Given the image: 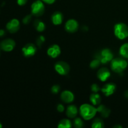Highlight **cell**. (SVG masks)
<instances>
[{"label":"cell","mask_w":128,"mask_h":128,"mask_svg":"<svg viewBox=\"0 0 128 128\" xmlns=\"http://www.w3.org/2000/svg\"><path fill=\"white\" fill-rule=\"evenodd\" d=\"M61 48L57 44H53L48 48L47 50V54L50 57L52 58H56L61 54Z\"/></svg>","instance_id":"cell-12"},{"label":"cell","mask_w":128,"mask_h":128,"mask_svg":"<svg viewBox=\"0 0 128 128\" xmlns=\"http://www.w3.org/2000/svg\"><path fill=\"white\" fill-rule=\"evenodd\" d=\"M58 127L60 128H71L72 127V123L71 121L68 119H62L59 122Z\"/></svg>","instance_id":"cell-21"},{"label":"cell","mask_w":128,"mask_h":128,"mask_svg":"<svg viewBox=\"0 0 128 128\" xmlns=\"http://www.w3.org/2000/svg\"><path fill=\"white\" fill-rule=\"evenodd\" d=\"M37 51L36 46L32 43H28L22 48V52L26 58H30L34 56Z\"/></svg>","instance_id":"cell-8"},{"label":"cell","mask_w":128,"mask_h":128,"mask_svg":"<svg viewBox=\"0 0 128 128\" xmlns=\"http://www.w3.org/2000/svg\"><path fill=\"white\" fill-rule=\"evenodd\" d=\"M56 108H57L58 111L60 112H62L64 111V106L62 104H58Z\"/></svg>","instance_id":"cell-29"},{"label":"cell","mask_w":128,"mask_h":128,"mask_svg":"<svg viewBox=\"0 0 128 128\" xmlns=\"http://www.w3.org/2000/svg\"><path fill=\"white\" fill-rule=\"evenodd\" d=\"M6 34V32L4 30H0V37H3Z\"/></svg>","instance_id":"cell-32"},{"label":"cell","mask_w":128,"mask_h":128,"mask_svg":"<svg viewBox=\"0 0 128 128\" xmlns=\"http://www.w3.org/2000/svg\"><path fill=\"white\" fill-rule=\"evenodd\" d=\"M116 90V86L113 82L106 84L103 87L101 88V91L104 93L106 96H110L113 94Z\"/></svg>","instance_id":"cell-11"},{"label":"cell","mask_w":128,"mask_h":128,"mask_svg":"<svg viewBox=\"0 0 128 128\" xmlns=\"http://www.w3.org/2000/svg\"><path fill=\"white\" fill-rule=\"evenodd\" d=\"M34 26L39 32H42L46 28L45 24L40 20H36L34 21Z\"/></svg>","instance_id":"cell-19"},{"label":"cell","mask_w":128,"mask_h":128,"mask_svg":"<svg viewBox=\"0 0 128 128\" xmlns=\"http://www.w3.org/2000/svg\"><path fill=\"white\" fill-rule=\"evenodd\" d=\"M2 128V124L1 123V122H0V128Z\"/></svg>","instance_id":"cell-35"},{"label":"cell","mask_w":128,"mask_h":128,"mask_svg":"<svg viewBox=\"0 0 128 128\" xmlns=\"http://www.w3.org/2000/svg\"><path fill=\"white\" fill-rule=\"evenodd\" d=\"M97 111L100 112L101 116L104 118H106L108 117L111 113V111H110V109L104 105L102 104L99 106V107L97 108Z\"/></svg>","instance_id":"cell-17"},{"label":"cell","mask_w":128,"mask_h":128,"mask_svg":"<svg viewBox=\"0 0 128 128\" xmlns=\"http://www.w3.org/2000/svg\"><path fill=\"white\" fill-rule=\"evenodd\" d=\"M28 2V0H17L18 4L20 6H24Z\"/></svg>","instance_id":"cell-30"},{"label":"cell","mask_w":128,"mask_h":128,"mask_svg":"<svg viewBox=\"0 0 128 128\" xmlns=\"http://www.w3.org/2000/svg\"><path fill=\"white\" fill-rule=\"evenodd\" d=\"M16 42L10 38L5 39L0 42V50L6 52H10L14 50Z\"/></svg>","instance_id":"cell-7"},{"label":"cell","mask_w":128,"mask_h":128,"mask_svg":"<svg viewBox=\"0 0 128 128\" xmlns=\"http://www.w3.org/2000/svg\"><path fill=\"white\" fill-rule=\"evenodd\" d=\"M31 19H32V15L31 14H28L27 16H25L23 19H22V22L25 24H27L29 22L31 21Z\"/></svg>","instance_id":"cell-26"},{"label":"cell","mask_w":128,"mask_h":128,"mask_svg":"<svg viewBox=\"0 0 128 128\" xmlns=\"http://www.w3.org/2000/svg\"><path fill=\"white\" fill-rule=\"evenodd\" d=\"M94 57L96 59L100 60L101 63L107 64L110 61H112L114 55L111 50L105 48L96 52L94 55Z\"/></svg>","instance_id":"cell-4"},{"label":"cell","mask_w":128,"mask_h":128,"mask_svg":"<svg viewBox=\"0 0 128 128\" xmlns=\"http://www.w3.org/2000/svg\"><path fill=\"white\" fill-rule=\"evenodd\" d=\"M0 55H1V52H0Z\"/></svg>","instance_id":"cell-36"},{"label":"cell","mask_w":128,"mask_h":128,"mask_svg":"<svg viewBox=\"0 0 128 128\" xmlns=\"http://www.w3.org/2000/svg\"><path fill=\"white\" fill-rule=\"evenodd\" d=\"M97 108L89 104H83L80 108V112L81 117L85 120H90L93 118L97 112Z\"/></svg>","instance_id":"cell-1"},{"label":"cell","mask_w":128,"mask_h":128,"mask_svg":"<svg viewBox=\"0 0 128 128\" xmlns=\"http://www.w3.org/2000/svg\"><path fill=\"white\" fill-rule=\"evenodd\" d=\"M78 110L74 105H70L66 110V115L70 118H74L77 116Z\"/></svg>","instance_id":"cell-16"},{"label":"cell","mask_w":128,"mask_h":128,"mask_svg":"<svg viewBox=\"0 0 128 128\" xmlns=\"http://www.w3.org/2000/svg\"><path fill=\"white\" fill-rule=\"evenodd\" d=\"M54 69L56 72L60 75L64 76L68 74L70 71V66L64 61H58L54 65Z\"/></svg>","instance_id":"cell-6"},{"label":"cell","mask_w":128,"mask_h":128,"mask_svg":"<svg viewBox=\"0 0 128 128\" xmlns=\"http://www.w3.org/2000/svg\"><path fill=\"white\" fill-rule=\"evenodd\" d=\"M31 14L33 16L39 17L42 16L45 11V6L44 2L41 0H36L33 2L31 6Z\"/></svg>","instance_id":"cell-5"},{"label":"cell","mask_w":128,"mask_h":128,"mask_svg":"<svg viewBox=\"0 0 128 128\" xmlns=\"http://www.w3.org/2000/svg\"><path fill=\"white\" fill-rule=\"evenodd\" d=\"M6 28L8 31L10 32V33H16L19 31L20 28V21L17 19H12L6 24Z\"/></svg>","instance_id":"cell-9"},{"label":"cell","mask_w":128,"mask_h":128,"mask_svg":"<svg viewBox=\"0 0 128 128\" xmlns=\"http://www.w3.org/2000/svg\"><path fill=\"white\" fill-rule=\"evenodd\" d=\"M51 21L54 25H60L63 21V14L60 11H56L51 16Z\"/></svg>","instance_id":"cell-15"},{"label":"cell","mask_w":128,"mask_h":128,"mask_svg":"<svg viewBox=\"0 0 128 128\" xmlns=\"http://www.w3.org/2000/svg\"><path fill=\"white\" fill-rule=\"evenodd\" d=\"M41 1L48 4H52L56 1V0H41Z\"/></svg>","instance_id":"cell-31"},{"label":"cell","mask_w":128,"mask_h":128,"mask_svg":"<svg viewBox=\"0 0 128 128\" xmlns=\"http://www.w3.org/2000/svg\"><path fill=\"white\" fill-rule=\"evenodd\" d=\"M60 91V86L59 85H54L51 88V92L53 94H58Z\"/></svg>","instance_id":"cell-27"},{"label":"cell","mask_w":128,"mask_h":128,"mask_svg":"<svg viewBox=\"0 0 128 128\" xmlns=\"http://www.w3.org/2000/svg\"><path fill=\"white\" fill-rule=\"evenodd\" d=\"M45 41V38L42 36H40L38 39L36 40V43L38 46H41V45L43 44V42Z\"/></svg>","instance_id":"cell-25"},{"label":"cell","mask_w":128,"mask_h":128,"mask_svg":"<svg viewBox=\"0 0 128 128\" xmlns=\"http://www.w3.org/2000/svg\"><path fill=\"white\" fill-rule=\"evenodd\" d=\"M100 63H101V62H100V60L95 58L94 60H92L91 62V63H90V67L92 69H96L100 66Z\"/></svg>","instance_id":"cell-24"},{"label":"cell","mask_w":128,"mask_h":128,"mask_svg":"<svg viewBox=\"0 0 128 128\" xmlns=\"http://www.w3.org/2000/svg\"><path fill=\"white\" fill-rule=\"evenodd\" d=\"M90 101L93 105H99L101 102V98L100 94L97 92H94L90 95Z\"/></svg>","instance_id":"cell-18"},{"label":"cell","mask_w":128,"mask_h":128,"mask_svg":"<svg viewBox=\"0 0 128 128\" xmlns=\"http://www.w3.org/2000/svg\"><path fill=\"white\" fill-rule=\"evenodd\" d=\"M65 30L67 32L70 33H74L76 32L79 28V24L77 21L75 20L71 19L68 20L65 24Z\"/></svg>","instance_id":"cell-10"},{"label":"cell","mask_w":128,"mask_h":128,"mask_svg":"<svg viewBox=\"0 0 128 128\" xmlns=\"http://www.w3.org/2000/svg\"><path fill=\"white\" fill-rule=\"evenodd\" d=\"M73 126L76 128H81L84 126L83 121L80 118H76L73 121Z\"/></svg>","instance_id":"cell-23"},{"label":"cell","mask_w":128,"mask_h":128,"mask_svg":"<svg viewBox=\"0 0 128 128\" xmlns=\"http://www.w3.org/2000/svg\"><path fill=\"white\" fill-rule=\"evenodd\" d=\"M124 96H125V98H126L128 99V90H127L126 91H125Z\"/></svg>","instance_id":"cell-33"},{"label":"cell","mask_w":128,"mask_h":128,"mask_svg":"<svg viewBox=\"0 0 128 128\" xmlns=\"http://www.w3.org/2000/svg\"><path fill=\"white\" fill-rule=\"evenodd\" d=\"M91 88V91L93 92H98L100 90V88L99 87V86L97 84H92Z\"/></svg>","instance_id":"cell-28"},{"label":"cell","mask_w":128,"mask_h":128,"mask_svg":"<svg viewBox=\"0 0 128 128\" xmlns=\"http://www.w3.org/2000/svg\"><path fill=\"white\" fill-rule=\"evenodd\" d=\"M120 54L121 57L123 58L128 59V43L123 44L122 46L120 47Z\"/></svg>","instance_id":"cell-20"},{"label":"cell","mask_w":128,"mask_h":128,"mask_svg":"<svg viewBox=\"0 0 128 128\" xmlns=\"http://www.w3.org/2000/svg\"><path fill=\"white\" fill-rule=\"evenodd\" d=\"M111 76V72L110 70L106 68H102L98 71L97 76L101 81H106Z\"/></svg>","instance_id":"cell-13"},{"label":"cell","mask_w":128,"mask_h":128,"mask_svg":"<svg viewBox=\"0 0 128 128\" xmlns=\"http://www.w3.org/2000/svg\"><path fill=\"white\" fill-rule=\"evenodd\" d=\"M114 35L118 39L124 40L128 37V26L123 22L116 24L114 27Z\"/></svg>","instance_id":"cell-3"},{"label":"cell","mask_w":128,"mask_h":128,"mask_svg":"<svg viewBox=\"0 0 128 128\" xmlns=\"http://www.w3.org/2000/svg\"><path fill=\"white\" fill-rule=\"evenodd\" d=\"M91 127L93 128H103L104 127V124L101 119L96 118L92 122Z\"/></svg>","instance_id":"cell-22"},{"label":"cell","mask_w":128,"mask_h":128,"mask_svg":"<svg viewBox=\"0 0 128 128\" xmlns=\"http://www.w3.org/2000/svg\"><path fill=\"white\" fill-rule=\"evenodd\" d=\"M114 128H122V126H120V125H117V126H114Z\"/></svg>","instance_id":"cell-34"},{"label":"cell","mask_w":128,"mask_h":128,"mask_svg":"<svg viewBox=\"0 0 128 128\" xmlns=\"http://www.w3.org/2000/svg\"><path fill=\"white\" fill-rule=\"evenodd\" d=\"M128 62L123 58L112 59L111 62V68L116 73H121L127 68Z\"/></svg>","instance_id":"cell-2"},{"label":"cell","mask_w":128,"mask_h":128,"mask_svg":"<svg viewBox=\"0 0 128 128\" xmlns=\"http://www.w3.org/2000/svg\"><path fill=\"white\" fill-rule=\"evenodd\" d=\"M61 99L64 102L71 103L74 100V96L73 93L70 91H64L61 93Z\"/></svg>","instance_id":"cell-14"}]
</instances>
